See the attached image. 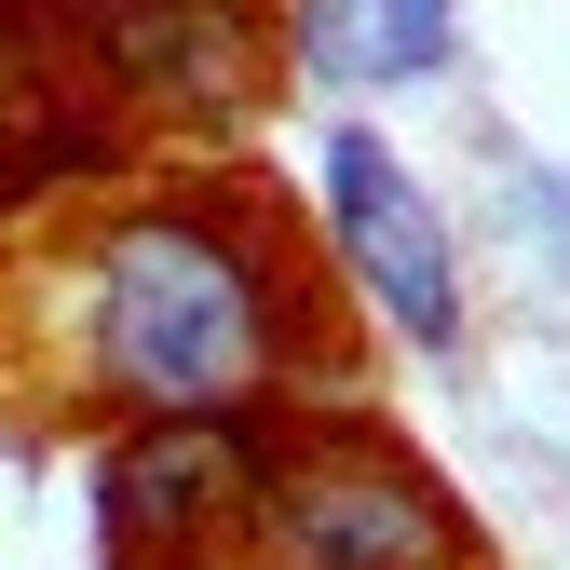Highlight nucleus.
<instances>
[{
    "mask_svg": "<svg viewBox=\"0 0 570 570\" xmlns=\"http://www.w3.org/2000/svg\"><path fill=\"white\" fill-rule=\"evenodd\" d=\"M82 326L96 367L136 407H232L272 381V299H258V245L218 232V204H136L82 258Z\"/></svg>",
    "mask_w": 570,
    "mask_h": 570,
    "instance_id": "f257e3e1",
    "label": "nucleus"
},
{
    "mask_svg": "<svg viewBox=\"0 0 570 570\" xmlns=\"http://www.w3.org/2000/svg\"><path fill=\"white\" fill-rule=\"evenodd\" d=\"M326 218H340L353 285H367L421 353H462V245H449L435 190L407 177V150H394L381 122H340L326 136Z\"/></svg>",
    "mask_w": 570,
    "mask_h": 570,
    "instance_id": "f03ea898",
    "label": "nucleus"
},
{
    "mask_svg": "<svg viewBox=\"0 0 570 570\" xmlns=\"http://www.w3.org/2000/svg\"><path fill=\"white\" fill-rule=\"evenodd\" d=\"M82 41L136 109H190V122H232L258 109V28L245 0H82Z\"/></svg>",
    "mask_w": 570,
    "mask_h": 570,
    "instance_id": "7ed1b4c3",
    "label": "nucleus"
},
{
    "mask_svg": "<svg viewBox=\"0 0 570 570\" xmlns=\"http://www.w3.org/2000/svg\"><path fill=\"white\" fill-rule=\"evenodd\" d=\"M272 543H285V570H435L449 557V517L421 503L407 475L326 449V462H299V475L272 489Z\"/></svg>",
    "mask_w": 570,
    "mask_h": 570,
    "instance_id": "20e7f679",
    "label": "nucleus"
},
{
    "mask_svg": "<svg viewBox=\"0 0 570 570\" xmlns=\"http://www.w3.org/2000/svg\"><path fill=\"white\" fill-rule=\"evenodd\" d=\"M449 55H462V0H299V68L340 96L435 82Z\"/></svg>",
    "mask_w": 570,
    "mask_h": 570,
    "instance_id": "39448f33",
    "label": "nucleus"
},
{
    "mask_svg": "<svg viewBox=\"0 0 570 570\" xmlns=\"http://www.w3.org/2000/svg\"><path fill=\"white\" fill-rule=\"evenodd\" d=\"M218 489H245V435H232V421H177V435H136L122 517H136V530H177V517L218 503Z\"/></svg>",
    "mask_w": 570,
    "mask_h": 570,
    "instance_id": "423d86ee",
    "label": "nucleus"
}]
</instances>
